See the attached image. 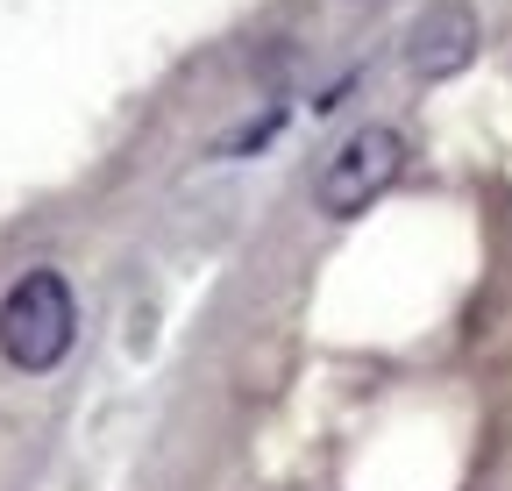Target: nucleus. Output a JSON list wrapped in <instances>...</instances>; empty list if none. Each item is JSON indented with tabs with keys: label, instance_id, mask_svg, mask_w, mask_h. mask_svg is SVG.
Listing matches in <instances>:
<instances>
[{
	"label": "nucleus",
	"instance_id": "nucleus-1",
	"mask_svg": "<svg viewBox=\"0 0 512 491\" xmlns=\"http://www.w3.org/2000/svg\"><path fill=\"white\" fill-rule=\"evenodd\" d=\"M72 335H79V299L64 285V271H22L8 285V299H0V356L15 371L43 378L64 363Z\"/></svg>",
	"mask_w": 512,
	"mask_h": 491
},
{
	"label": "nucleus",
	"instance_id": "nucleus-2",
	"mask_svg": "<svg viewBox=\"0 0 512 491\" xmlns=\"http://www.w3.org/2000/svg\"><path fill=\"white\" fill-rule=\"evenodd\" d=\"M399 164H406V143H399V129H384V121H370V129H356L335 157H328V171H320V186H313V200H320V214H335V221H356L384 186L399 178Z\"/></svg>",
	"mask_w": 512,
	"mask_h": 491
},
{
	"label": "nucleus",
	"instance_id": "nucleus-3",
	"mask_svg": "<svg viewBox=\"0 0 512 491\" xmlns=\"http://www.w3.org/2000/svg\"><path fill=\"white\" fill-rule=\"evenodd\" d=\"M470 57H477V15L463 8V0H441V8H427L420 29L406 36V65H413L420 79H456Z\"/></svg>",
	"mask_w": 512,
	"mask_h": 491
}]
</instances>
